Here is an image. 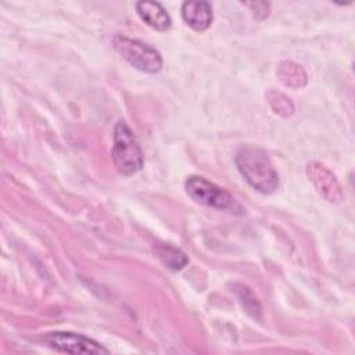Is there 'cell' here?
<instances>
[{
  "label": "cell",
  "mask_w": 355,
  "mask_h": 355,
  "mask_svg": "<svg viewBox=\"0 0 355 355\" xmlns=\"http://www.w3.org/2000/svg\"><path fill=\"white\" fill-rule=\"evenodd\" d=\"M237 169L244 179L263 194L273 193L279 186V175L268 154L255 146H243L234 157Z\"/></svg>",
  "instance_id": "6da1fadb"
},
{
  "label": "cell",
  "mask_w": 355,
  "mask_h": 355,
  "mask_svg": "<svg viewBox=\"0 0 355 355\" xmlns=\"http://www.w3.org/2000/svg\"><path fill=\"white\" fill-rule=\"evenodd\" d=\"M112 161L119 173L125 176L135 175L143 166V151L132 132V129L119 121L114 128Z\"/></svg>",
  "instance_id": "7a4b0ae2"
},
{
  "label": "cell",
  "mask_w": 355,
  "mask_h": 355,
  "mask_svg": "<svg viewBox=\"0 0 355 355\" xmlns=\"http://www.w3.org/2000/svg\"><path fill=\"white\" fill-rule=\"evenodd\" d=\"M115 50L136 69L157 73L162 68V57L158 50L137 39L116 35L112 40Z\"/></svg>",
  "instance_id": "3957f363"
},
{
  "label": "cell",
  "mask_w": 355,
  "mask_h": 355,
  "mask_svg": "<svg viewBox=\"0 0 355 355\" xmlns=\"http://www.w3.org/2000/svg\"><path fill=\"white\" fill-rule=\"evenodd\" d=\"M184 189L187 196L198 204L218 209H230L234 207V198L230 193L202 176H190L184 182Z\"/></svg>",
  "instance_id": "277c9868"
},
{
  "label": "cell",
  "mask_w": 355,
  "mask_h": 355,
  "mask_svg": "<svg viewBox=\"0 0 355 355\" xmlns=\"http://www.w3.org/2000/svg\"><path fill=\"white\" fill-rule=\"evenodd\" d=\"M44 340L50 347L68 354H108V349H105L97 341L72 331H51L44 337Z\"/></svg>",
  "instance_id": "5b68a950"
},
{
  "label": "cell",
  "mask_w": 355,
  "mask_h": 355,
  "mask_svg": "<svg viewBox=\"0 0 355 355\" xmlns=\"http://www.w3.org/2000/svg\"><path fill=\"white\" fill-rule=\"evenodd\" d=\"M306 171H308L309 179L313 182L315 187L319 190V193L323 197H326L329 201H338L341 198L340 184L329 169H326L320 164L313 162L308 165Z\"/></svg>",
  "instance_id": "8992f818"
},
{
  "label": "cell",
  "mask_w": 355,
  "mask_h": 355,
  "mask_svg": "<svg viewBox=\"0 0 355 355\" xmlns=\"http://www.w3.org/2000/svg\"><path fill=\"white\" fill-rule=\"evenodd\" d=\"M182 18L194 31H205L214 18L212 6L208 1H184L182 4Z\"/></svg>",
  "instance_id": "52a82bcc"
},
{
  "label": "cell",
  "mask_w": 355,
  "mask_h": 355,
  "mask_svg": "<svg viewBox=\"0 0 355 355\" xmlns=\"http://www.w3.org/2000/svg\"><path fill=\"white\" fill-rule=\"evenodd\" d=\"M136 11L147 25L159 32L168 31L172 25L169 14L157 1H137Z\"/></svg>",
  "instance_id": "ba28073f"
},
{
  "label": "cell",
  "mask_w": 355,
  "mask_h": 355,
  "mask_svg": "<svg viewBox=\"0 0 355 355\" xmlns=\"http://www.w3.org/2000/svg\"><path fill=\"white\" fill-rule=\"evenodd\" d=\"M157 257L161 259V262L171 270H180L189 263L187 255L169 244H161L155 248Z\"/></svg>",
  "instance_id": "9c48e42d"
},
{
  "label": "cell",
  "mask_w": 355,
  "mask_h": 355,
  "mask_svg": "<svg viewBox=\"0 0 355 355\" xmlns=\"http://www.w3.org/2000/svg\"><path fill=\"white\" fill-rule=\"evenodd\" d=\"M279 75H280L282 82L286 86L298 87V86H304L306 82V75L302 71V68L291 61H286V62L280 64Z\"/></svg>",
  "instance_id": "30bf717a"
},
{
  "label": "cell",
  "mask_w": 355,
  "mask_h": 355,
  "mask_svg": "<svg viewBox=\"0 0 355 355\" xmlns=\"http://www.w3.org/2000/svg\"><path fill=\"white\" fill-rule=\"evenodd\" d=\"M237 294H239V298H240V302L243 304L244 309L252 316V318H258L259 313H261V306H259V302L257 301L255 295L251 293V290L243 284H240L237 287Z\"/></svg>",
  "instance_id": "8fae6325"
}]
</instances>
